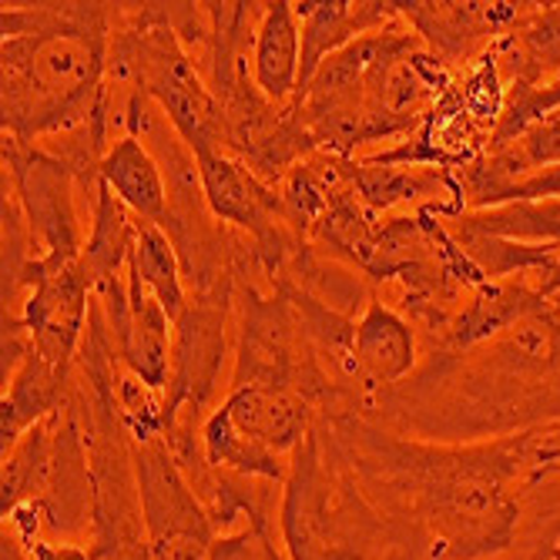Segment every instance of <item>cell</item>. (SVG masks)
Here are the masks:
<instances>
[{
  "label": "cell",
  "instance_id": "8992f818",
  "mask_svg": "<svg viewBox=\"0 0 560 560\" xmlns=\"http://www.w3.org/2000/svg\"><path fill=\"white\" fill-rule=\"evenodd\" d=\"M225 323H229V276L209 289L188 295V310L175 323L172 342V380L165 389L168 440L195 436L191 423L206 410L215 393L225 360Z\"/></svg>",
  "mask_w": 560,
  "mask_h": 560
},
{
  "label": "cell",
  "instance_id": "6da1fadb",
  "mask_svg": "<svg viewBox=\"0 0 560 560\" xmlns=\"http://www.w3.org/2000/svg\"><path fill=\"white\" fill-rule=\"evenodd\" d=\"M326 423L410 560H487L511 550L524 493L560 470V427L550 423L460 446L399 440L346 413Z\"/></svg>",
  "mask_w": 560,
  "mask_h": 560
},
{
  "label": "cell",
  "instance_id": "52a82bcc",
  "mask_svg": "<svg viewBox=\"0 0 560 560\" xmlns=\"http://www.w3.org/2000/svg\"><path fill=\"white\" fill-rule=\"evenodd\" d=\"M396 8L406 27L453 71L480 61L530 11V4L506 0H399Z\"/></svg>",
  "mask_w": 560,
  "mask_h": 560
},
{
  "label": "cell",
  "instance_id": "3957f363",
  "mask_svg": "<svg viewBox=\"0 0 560 560\" xmlns=\"http://www.w3.org/2000/svg\"><path fill=\"white\" fill-rule=\"evenodd\" d=\"M285 560H386L396 527L352 474L349 456L326 420L292 456L279 500Z\"/></svg>",
  "mask_w": 560,
  "mask_h": 560
},
{
  "label": "cell",
  "instance_id": "d6986e66",
  "mask_svg": "<svg viewBox=\"0 0 560 560\" xmlns=\"http://www.w3.org/2000/svg\"><path fill=\"white\" fill-rule=\"evenodd\" d=\"M282 560H285V557H282Z\"/></svg>",
  "mask_w": 560,
  "mask_h": 560
},
{
  "label": "cell",
  "instance_id": "30bf717a",
  "mask_svg": "<svg viewBox=\"0 0 560 560\" xmlns=\"http://www.w3.org/2000/svg\"><path fill=\"white\" fill-rule=\"evenodd\" d=\"M550 295L530 279H497L470 289L467 302L456 310L453 323L446 326V342L453 349H474L490 342L503 332H511L524 319L547 310Z\"/></svg>",
  "mask_w": 560,
  "mask_h": 560
},
{
  "label": "cell",
  "instance_id": "277c9868",
  "mask_svg": "<svg viewBox=\"0 0 560 560\" xmlns=\"http://www.w3.org/2000/svg\"><path fill=\"white\" fill-rule=\"evenodd\" d=\"M128 446L151 560H212L222 534L178 467L168 436Z\"/></svg>",
  "mask_w": 560,
  "mask_h": 560
},
{
  "label": "cell",
  "instance_id": "8fae6325",
  "mask_svg": "<svg viewBox=\"0 0 560 560\" xmlns=\"http://www.w3.org/2000/svg\"><path fill=\"white\" fill-rule=\"evenodd\" d=\"M68 402L71 370L40 360L27 342L21 366L4 380V396H0V453H8L40 420L61 413Z\"/></svg>",
  "mask_w": 560,
  "mask_h": 560
},
{
  "label": "cell",
  "instance_id": "5b68a950",
  "mask_svg": "<svg viewBox=\"0 0 560 560\" xmlns=\"http://www.w3.org/2000/svg\"><path fill=\"white\" fill-rule=\"evenodd\" d=\"M4 191L14 195L31 235V262L68 266L84 252L78 178L47 148L4 138Z\"/></svg>",
  "mask_w": 560,
  "mask_h": 560
},
{
  "label": "cell",
  "instance_id": "4fadbf2b",
  "mask_svg": "<svg viewBox=\"0 0 560 560\" xmlns=\"http://www.w3.org/2000/svg\"><path fill=\"white\" fill-rule=\"evenodd\" d=\"M302 74V21L295 4L276 0L262 8V21L252 47V81L272 105H292Z\"/></svg>",
  "mask_w": 560,
  "mask_h": 560
},
{
  "label": "cell",
  "instance_id": "ac0fdd59",
  "mask_svg": "<svg viewBox=\"0 0 560 560\" xmlns=\"http://www.w3.org/2000/svg\"><path fill=\"white\" fill-rule=\"evenodd\" d=\"M550 305H553V313H557V316H560V292H557V295H553V299H550Z\"/></svg>",
  "mask_w": 560,
  "mask_h": 560
},
{
  "label": "cell",
  "instance_id": "9a60e30c",
  "mask_svg": "<svg viewBox=\"0 0 560 560\" xmlns=\"http://www.w3.org/2000/svg\"><path fill=\"white\" fill-rule=\"evenodd\" d=\"M135 238H138V219L125 209V201L112 188L97 185L94 209H91V229L84 238V252H81V266H84L94 292L128 272Z\"/></svg>",
  "mask_w": 560,
  "mask_h": 560
},
{
  "label": "cell",
  "instance_id": "5bb4252c",
  "mask_svg": "<svg viewBox=\"0 0 560 560\" xmlns=\"http://www.w3.org/2000/svg\"><path fill=\"white\" fill-rule=\"evenodd\" d=\"M355 355L373 389L393 386L417 366V329L380 295H370L355 319Z\"/></svg>",
  "mask_w": 560,
  "mask_h": 560
},
{
  "label": "cell",
  "instance_id": "ba28073f",
  "mask_svg": "<svg viewBox=\"0 0 560 560\" xmlns=\"http://www.w3.org/2000/svg\"><path fill=\"white\" fill-rule=\"evenodd\" d=\"M215 410L232 423L235 433L256 446L292 460L302 440L313 433L319 410L295 386H232Z\"/></svg>",
  "mask_w": 560,
  "mask_h": 560
},
{
  "label": "cell",
  "instance_id": "e0dca14e",
  "mask_svg": "<svg viewBox=\"0 0 560 560\" xmlns=\"http://www.w3.org/2000/svg\"><path fill=\"white\" fill-rule=\"evenodd\" d=\"M0 560H97V550L84 544L50 540V537L24 540L14 530L0 527Z\"/></svg>",
  "mask_w": 560,
  "mask_h": 560
},
{
  "label": "cell",
  "instance_id": "2e32d148",
  "mask_svg": "<svg viewBox=\"0 0 560 560\" xmlns=\"http://www.w3.org/2000/svg\"><path fill=\"white\" fill-rule=\"evenodd\" d=\"M128 266L138 272L144 289L162 302L168 319L178 323L182 313L188 310V289H185V266L172 235L162 225L138 222V238Z\"/></svg>",
  "mask_w": 560,
  "mask_h": 560
},
{
  "label": "cell",
  "instance_id": "7a4b0ae2",
  "mask_svg": "<svg viewBox=\"0 0 560 560\" xmlns=\"http://www.w3.org/2000/svg\"><path fill=\"white\" fill-rule=\"evenodd\" d=\"M118 4H4L0 128L37 144L112 108L108 65Z\"/></svg>",
  "mask_w": 560,
  "mask_h": 560
},
{
  "label": "cell",
  "instance_id": "7c38bea8",
  "mask_svg": "<svg viewBox=\"0 0 560 560\" xmlns=\"http://www.w3.org/2000/svg\"><path fill=\"white\" fill-rule=\"evenodd\" d=\"M97 178L125 201V209L138 222H151L162 229L168 225L172 195H168L165 172L138 135H125L108 148V155L101 159Z\"/></svg>",
  "mask_w": 560,
  "mask_h": 560
},
{
  "label": "cell",
  "instance_id": "9c48e42d",
  "mask_svg": "<svg viewBox=\"0 0 560 560\" xmlns=\"http://www.w3.org/2000/svg\"><path fill=\"white\" fill-rule=\"evenodd\" d=\"M295 14L302 21V74L295 101L342 47L402 21L396 0H299Z\"/></svg>",
  "mask_w": 560,
  "mask_h": 560
}]
</instances>
